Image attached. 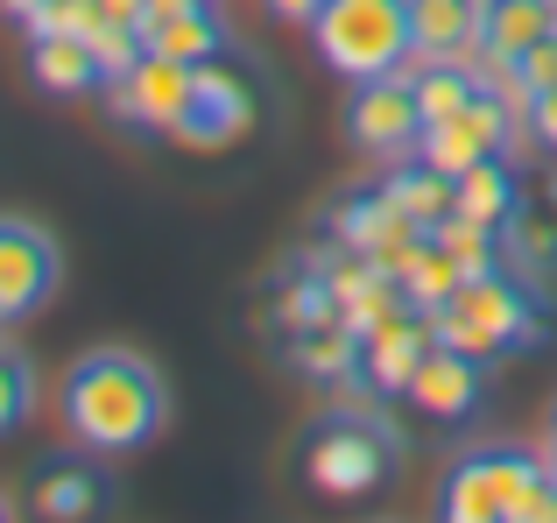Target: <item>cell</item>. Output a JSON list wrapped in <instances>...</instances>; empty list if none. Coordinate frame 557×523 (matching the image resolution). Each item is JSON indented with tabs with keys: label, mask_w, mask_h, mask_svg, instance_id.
Returning <instances> with one entry per match:
<instances>
[{
	"label": "cell",
	"mask_w": 557,
	"mask_h": 523,
	"mask_svg": "<svg viewBox=\"0 0 557 523\" xmlns=\"http://www.w3.org/2000/svg\"><path fill=\"white\" fill-rule=\"evenodd\" d=\"M28 78L50 99H85L107 93V57L92 36H28Z\"/></svg>",
	"instance_id": "16"
},
{
	"label": "cell",
	"mask_w": 557,
	"mask_h": 523,
	"mask_svg": "<svg viewBox=\"0 0 557 523\" xmlns=\"http://www.w3.org/2000/svg\"><path fill=\"white\" fill-rule=\"evenodd\" d=\"M522 135H530L544 156H557V85H544V93L522 99Z\"/></svg>",
	"instance_id": "25"
},
{
	"label": "cell",
	"mask_w": 557,
	"mask_h": 523,
	"mask_svg": "<svg viewBox=\"0 0 557 523\" xmlns=\"http://www.w3.org/2000/svg\"><path fill=\"white\" fill-rule=\"evenodd\" d=\"M99 502H107V482H99V467H92V460L57 453V460H42V467L28 474V510H36V516H50V523L92 516Z\"/></svg>",
	"instance_id": "18"
},
{
	"label": "cell",
	"mask_w": 557,
	"mask_h": 523,
	"mask_svg": "<svg viewBox=\"0 0 557 523\" xmlns=\"http://www.w3.org/2000/svg\"><path fill=\"white\" fill-rule=\"evenodd\" d=\"M381 198H388L395 212H409L417 227H437V220H451V212H459V178H451V170H437L423 149H409V156H395V163H388Z\"/></svg>",
	"instance_id": "17"
},
{
	"label": "cell",
	"mask_w": 557,
	"mask_h": 523,
	"mask_svg": "<svg viewBox=\"0 0 557 523\" xmlns=\"http://www.w3.org/2000/svg\"><path fill=\"white\" fill-rule=\"evenodd\" d=\"M403 397L417 403L431 425H473V417L487 411V361L466 354V346H445V340H437L431 354H423V368L409 375Z\"/></svg>",
	"instance_id": "11"
},
{
	"label": "cell",
	"mask_w": 557,
	"mask_h": 523,
	"mask_svg": "<svg viewBox=\"0 0 557 523\" xmlns=\"http://www.w3.org/2000/svg\"><path fill=\"white\" fill-rule=\"evenodd\" d=\"M437 346V326L431 312H417V304H403V312H388L381 326L360 332V375H368L374 397H403L409 375L423 368V354Z\"/></svg>",
	"instance_id": "12"
},
{
	"label": "cell",
	"mask_w": 557,
	"mask_h": 523,
	"mask_svg": "<svg viewBox=\"0 0 557 523\" xmlns=\"http://www.w3.org/2000/svg\"><path fill=\"white\" fill-rule=\"evenodd\" d=\"M289 361H297L311 382H346V375H360V332L346 326V318H311V326H297V340H289Z\"/></svg>",
	"instance_id": "21"
},
{
	"label": "cell",
	"mask_w": 557,
	"mask_h": 523,
	"mask_svg": "<svg viewBox=\"0 0 557 523\" xmlns=\"http://www.w3.org/2000/svg\"><path fill=\"white\" fill-rule=\"evenodd\" d=\"M346 142L374 163H395L423 142V107H417V85L409 71H381V78H360L346 93Z\"/></svg>",
	"instance_id": "8"
},
{
	"label": "cell",
	"mask_w": 557,
	"mask_h": 523,
	"mask_svg": "<svg viewBox=\"0 0 557 523\" xmlns=\"http://www.w3.org/2000/svg\"><path fill=\"white\" fill-rule=\"evenodd\" d=\"M318 8H325V0H261V14H275V22H289V28H311Z\"/></svg>",
	"instance_id": "26"
},
{
	"label": "cell",
	"mask_w": 557,
	"mask_h": 523,
	"mask_svg": "<svg viewBox=\"0 0 557 523\" xmlns=\"http://www.w3.org/2000/svg\"><path fill=\"white\" fill-rule=\"evenodd\" d=\"M261 99H269V78H261V64L247 50H212L198 64V93H190V113L177 127L184 149H226V142H240L247 127L261 121Z\"/></svg>",
	"instance_id": "6"
},
{
	"label": "cell",
	"mask_w": 557,
	"mask_h": 523,
	"mask_svg": "<svg viewBox=\"0 0 557 523\" xmlns=\"http://www.w3.org/2000/svg\"><path fill=\"white\" fill-rule=\"evenodd\" d=\"M431 326H437L445 346H466V354L494 361V354H522V346L544 340V304H536V290L522 283V276H508L502 262H494V269L466 276V283L437 304Z\"/></svg>",
	"instance_id": "2"
},
{
	"label": "cell",
	"mask_w": 557,
	"mask_h": 523,
	"mask_svg": "<svg viewBox=\"0 0 557 523\" xmlns=\"http://www.w3.org/2000/svg\"><path fill=\"white\" fill-rule=\"evenodd\" d=\"M8 516H14V502H8V496H0V523H8Z\"/></svg>",
	"instance_id": "30"
},
{
	"label": "cell",
	"mask_w": 557,
	"mask_h": 523,
	"mask_svg": "<svg viewBox=\"0 0 557 523\" xmlns=\"http://www.w3.org/2000/svg\"><path fill=\"white\" fill-rule=\"evenodd\" d=\"M544 453H550V467H557V403H550V431H544Z\"/></svg>",
	"instance_id": "29"
},
{
	"label": "cell",
	"mask_w": 557,
	"mask_h": 523,
	"mask_svg": "<svg viewBox=\"0 0 557 523\" xmlns=\"http://www.w3.org/2000/svg\"><path fill=\"white\" fill-rule=\"evenodd\" d=\"M459 212L480 227H494V234H508L522 212V184L516 170H508V156H480L473 170H459Z\"/></svg>",
	"instance_id": "20"
},
{
	"label": "cell",
	"mask_w": 557,
	"mask_h": 523,
	"mask_svg": "<svg viewBox=\"0 0 557 523\" xmlns=\"http://www.w3.org/2000/svg\"><path fill=\"white\" fill-rule=\"evenodd\" d=\"M480 14L487 0H409L417 57H480Z\"/></svg>",
	"instance_id": "19"
},
{
	"label": "cell",
	"mask_w": 557,
	"mask_h": 523,
	"mask_svg": "<svg viewBox=\"0 0 557 523\" xmlns=\"http://www.w3.org/2000/svg\"><path fill=\"white\" fill-rule=\"evenodd\" d=\"M423 234H431V227H417L409 212H395L388 198H381V184H374V192H354V198L339 206V248L381 262L388 276L409 269V255L423 248Z\"/></svg>",
	"instance_id": "13"
},
{
	"label": "cell",
	"mask_w": 557,
	"mask_h": 523,
	"mask_svg": "<svg viewBox=\"0 0 557 523\" xmlns=\"http://www.w3.org/2000/svg\"><path fill=\"white\" fill-rule=\"evenodd\" d=\"M395 460H403V446H395L388 417L339 403L332 417H318L311 446H304V482L318 496H374L395 474Z\"/></svg>",
	"instance_id": "5"
},
{
	"label": "cell",
	"mask_w": 557,
	"mask_h": 523,
	"mask_svg": "<svg viewBox=\"0 0 557 523\" xmlns=\"http://www.w3.org/2000/svg\"><path fill=\"white\" fill-rule=\"evenodd\" d=\"M516 127H522V107H516V99H508L502 85L487 78L473 99H466V107H451L445 121H431V127H423V142H417V149L431 156L437 170H451V178H459V170H473V163H480V156H502Z\"/></svg>",
	"instance_id": "9"
},
{
	"label": "cell",
	"mask_w": 557,
	"mask_h": 523,
	"mask_svg": "<svg viewBox=\"0 0 557 523\" xmlns=\"http://www.w3.org/2000/svg\"><path fill=\"white\" fill-rule=\"evenodd\" d=\"M544 36H557V0H487L480 14V71H516Z\"/></svg>",
	"instance_id": "14"
},
{
	"label": "cell",
	"mask_w": 557,
	"mask_h": 523,
	"mask_svg": "<svg viewBox=\"0 0 557 523\" xmlns=\"http://www.w3.org/2000/svg\"><path fill=\"white\" fill-rule=\"evenodd\" d=\"M36 397H42V389H36V361H28L22 346L0 340V439L36 417Z\"/></svg>",
	"instance_id": "22"
},
{
	"label": "cell",
	"mask_w": 557,
	"mask_h": 523,
	"mask_svg": "<svg viewBox=\"0 0 557 523\" xmlns=\"http://www.w3.org/2000/svg\"><path fill=\"white\" fill-rule=\"evenodd\" d=\"M311 50L325 71L346 85L381 78V71L417 64V28H409V0H325L311 14Z\"/></svg>",
	"instance_id": "4"
},
{
	"label": "cell",
	"mask_w": 557,
	"mask_h": 523,
	"mask_svg": "<svg viewBox=\"0 0 557 523\" xmlns=\"http://www.w3.org/2000/svg\"><path fill=\"white\" fill-rule=\"evenodd\" d=\"M99 8H107V22H127V28H141L149 0H99Z\"/></svg>",
	"instance_id": "27"
},
{
	"label": "cell",
	"mask_w": 557,
	"mask_h": 523,
	"mask_svg": "<svg viewBox=\"0 0 557 523\" xmlns=\"http://www.w3.org/2000/svg\"><path fill=\"white\" fill-rule=\"evenodd\" d=\"M22 28L28 36H99V28H107V8H99V0H42Z\"/></svg>",
	"instance_id": "23"
},
{
	"label": "cell",
	"mask_w": 557,
	"mask_h": 523,
	"mask_svg": "<svg viewBox=\"0 0 557 523\" xmlns=\"http://www.w3.org/2000/svg\"><path fill=\"white\" fill-rule=\"evenodd\" d=\"M36 8H42V0H0V14H8V22H28Z\"/></svg>",
	"instance_id": "28"
},
{
	"label": "cell",
	"mask_w": 557,
	"mask_h": 523,
	"mask_svg": "<svg viewBox=\"0 0 557 523\" xmlns=\"http://www.w3.org/2000/svg\"><path fill=\"white\" fill-rule=\"evenodd\" d=\"M57 417L85 453H141L170 417V382L135 346H85L57 382Z\"/></svg>",
	"instance_id": "1"
},
{
	"label": "cell",
	"mask_w": 557,
	"mask_h": 523,
	"mask_svg": "<svg viewBox=\"0 0 557 523\" xmlns=\"http://www.w3.org/2000/svg\"><path fill=\"white\" fill-rule=\"evenodd\" d=\"M57 283H64L57 241L36 220H22V212H0V326L36 318L57 297Z\"/></svg>",
	"instance_id": "10"
},
{
	"label": "cell",
	"mask_w": 557,
	"mask_h": 523,
	"mask_svg": "<svg viewBox=\"0 0 557 523\" xmlns=\"http://www.w3.org/2000/svg\"><path fill=\"white\" fill-rule=\"evenodd\" d=\"M544 482H550V453H536V446H508V439L466 446L445 467V482H437V516H451V523H522V510H530V496Z\"/></svg>",
	"instance_id": "3"
},
{
	"label": "cell",
	"mask_w": 557,
	"mask_h": 523,
	"mask_svg": "<svg viewBox=\"0 0 557 523\" xmlns=\"http://www.w3.org/2000/svg\"><path fill=\"white\" fill-rule=\"evenodd\" d=\"M141 42L163 57H184V64H205L212 50H226V14L212 0H149Z\"/></svg>",
	"instance_id": "15"
},
{
	"label": "cell",
	"mask_w": 557,
	"mask_h": 523,
	"mask_svg": "<svg viewBox=\"0 0 557 523\" xmlns=\"http://www.w3.org/2000/svg\"><path fill=\"white\" fill-rule=\"evenodd\" d=\"M190 93H198V64L163 57V50H141L135 64L107 85V107L121 113L127 127H141V135H170L177 142V127L190 113Z\"/></svg>",
	"instance_id": "7"
},
{
	"label": "cell",
	"mask_w": 557,
	"mask_h": 523,
	"mask_svg": "<svg viewBox=\"0 0 557 523\" xmlns=\"http://www.w3.org/2000/svg\"><path fill=\"white\" fill-rule=\"evenodd\" d=\"M487 78H494V85H502V93L522 107L530 93H544V85H557V36H544V42H536V50L516 64V71H487Z\"/></svg>",
	"instance_id": "24"
}]
</instances>
